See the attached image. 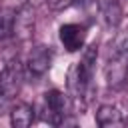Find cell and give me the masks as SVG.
<instances>
[{"instance_id":"cell-9","label":"cell","mask_w":128,"mask_h":128,"mask_svg":"<svg viewBox=\"0 0 128 128\" xmlns=\"http://www.w3.org/2000/svg\"><path fill=\"white\" fill-rule=\"evenodd\" d=\"M34 112H36V110H34L30 104H26V102L16 104V106L10 110V122H12V126H16V128H28V126L34 122V118H36Z\"/></svg>"},{"instance_id":"cell-14","label":"cell","mask_w":128,"mask_h":128,"mask_svg":"<svg viewBox=\"0 0 128 128\" xmlns=\"http://www.w3.org/2000/svg\"><path fill=\"white\" fill-rule=\"evenodd\" d=\"M42 2H46V0H26V4H30L32 8H36V6H40Z\"/></svg>"},{"instance_id":"cell-15","label":"cell","mask_w":128,"mask_h":128,"mask_svg":"<svg viewBox=\"0 0 128 128\" xmlns=\"http://www.w3.org/2000/svg\"><path fill=\"white\" fill-rule=\"evenodd\" d=\"M92 0H74V4H78V6H88Z\"/></svg>"},{"instance_id":"cell-7","label":"cell","mask_w":128,"mask_h":128,"mask_svg":"<svg viewBox=\"0 0 128 128\" xmlns=\"http://www.w3.org/2000/svg\"><path fill=\"white\" fill-rule=\"evenodd\" d=\"M34 30V10L30 4L22 6L14 14V34L18 38H28Z\"/></svg>"},{"instance_id":"cell-8","label":"cell","mask_w":128,"mask_h":128,"mask_svg":"<svg viewBox=\"0 0 128 128\" xmlns=\"http://www.w3.org/2000/svg\"><path fill=\"white\" fill-rule=\"evenodd\" d=\"M98 12L108 28H116L122 22V6L118 0H98Z\"/></svg>"},{"instance_id":"cell-12","label":"cell","mask_w":128,"mask_h":128,"mask_svg":"<svg viewBox=\"0 0 128 128\" xmlns=\"http://www.w3.org/2000/svg\"><path fill=\"white\" fill-rule=\"evenodd\" d=\"M46 4L50 6V10L54 12H60V10H66L74 4V0H46Z\"/></svg>"},{"instance_id":"cell-10","label":"cell","mask_w":128,"mask_h":128,"mask_svg":"<svg viewBox=\"0 0 128 128\" xmlns=\"http://www.w3.org/2000/svg\"><path fill=\"white\" fill-rule=\"evenodd\" d=\"M122 112L112 104H102L96 112V124L98 126H118L122 124Z\"/></svg>"},{"instance_id":"cell-13","label":"cell","mask_w":128,"mask_h":128,"mask_svg":"<svg viewBox=\"0 0 128 128\" xmlns=\"http://www.w3.org/2000/svg\"><path fill=\"white\" fill-rule=\"evenodd\" d=\"M116 46H118V48H124V50L128 52V30L118 38V44H116Z\"/></svg>"},{"instance_id":"cell-2","label":"cell","mask_w":128,"mask_h":128,"mask_svg":"<svg viewBox=\"0 0 128 128\" xmlns=\"http://www.w3.org/2000/svg\"><path fill=\"white\" fill-rule=\"evenodd\" d=\"M42 120L52 124V126H62L66 124V116L70 114V100L64 92L60 90H50L44 94L42 100Z\"/></svg>"},{"instance_id":"cell-11","label":"cell","mask_w":128,"mask_h":128,"mask_svg":"<svg viewBox=\"0 0 128 128\" xmlns=\"http://www.w3.org/2000/svg\"><path fill=\"white\" fill-rule=\"evenodd\" d=\"M14 14L16 12L10 10V8L0 10V42L14 34Z\"/></svg>"},{"instance_id":"cell-3","label":"cell","mask_w":128,"mask_h":128,"mask_svg":"<svg viewBox=\"0 0 128 128\" xmlns=\"http://www.w3.org/2000/svg\"><path fill=\"white\" fill-rule=\"evenodd\" d=\"M104 76L106 84L110 88H122L124 82L128 80V52L124 48H114L106 60L104 66Z\"/></svg>"},{"instance_id":"cell-4","label":"cell","mask_w":128,"mask_h":128,"mask_svg":"<svg viewBox=\"0 0 128 128\" xmlns=\"http://www.w3.org/2000/svg\"><path fill=\"white\" fill-rule=\"evenodd\" d=\"M22 82H24V68H22V62L14 58L0 72V94L6 100L16 98L22 88Z\"/></svg>"},{"instance_id":"cell-1","label":"cell","mask_w":128,"mask_h":128,"mask_svg":"<svg viewBox=\"0 0 128 128\" xmlns=\"http://www.w3.org/2000/svg\"><path fill=\"white\" fill-rule=\"evenodd\" d=\"M98 58V46L92 44L84 50L80 62H74L72 68L68 70V90L74 98H86L92 86V76H94V66Z\"/></svg>"},{"instance_id":"cell-6","label":"cell","mask_w":128,"mask_h":128,"mask_svg":"<svg viewBox=\"0 0 128 128\" xmlns=\"http://www.w3.org/2000/svg\"><path fill=\"white\" fill-rule=\"evenodd\" d=\"M60 42L68 52H76L86 42V28L82 24H62L58 30Z\"/></svg>"},{"instance_id":"cell-5","label":"cell","mask_w":128,"mask_h":128,"mask_svg":"<svg viewBox=\"0 0 128 128\" xmlns=\"http://www.w3.org/2000/svg\"><path fill=\"white\" fill-rule=\"evenodd\" d=\"M50 64H52V52H50V48L38 44V46H34V48L30 50V54H28L26 72H28L32 78H40V76H44V74L48 72Z\"/></svg>"}]
</instances>
